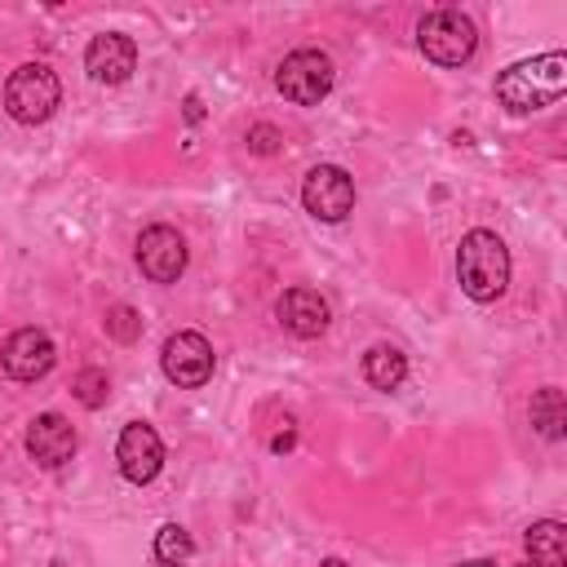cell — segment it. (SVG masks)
<instances>
[{
	"label": "cell",
	"instance_id": "15",
	"mask_svg": "<svg viewBox=\"0 0 567 567\" xmlns=\"http://www.w3.org/2000/svg\"><path fill=\"white\" fill-rule=\"evenodd\" d=\"M403 377H408V354L399 350V346H372L368 354H363V381L372 385V390H399L403 385Z\"/></svg>",
	"mask_w": 567,
	"mask_h": 567
},
{
	"label": "cell",
	"instance_id": "16",
	"mask_svg": "<svg viewBox=\"0 0 567 567\" xmlns=\"http://www.w3.org/2000/svg\"><path fill=\"white\" fill-rule=\"evenodd\" d=\"M532 425L545 439H563V430H567V399H563L558 385H545V390L532 394Z\"/></svg>",
	"mask_w": 567,
	"mask_h": 567
},
{
	"label": "cell",
	"instance_id": "13",
	"mask_svg": "<svg viewBox=\"0 0 567 567\" xmlns=\"http://www.w3.org/2000/svg\"><path fill=\"white\" fill-rule=\"evenodd\" d=\"M275 315H279V323H284L292 337H319V332H328V319H332L328 301H323L315 288H288V292L279 297Z\"/></svg>",
	"mask_w": 567,
	"mask_h": 567
},
{
	"label": "cell",
	"instance_id": "7",
	"mask_svg": "<svg viewBox=\"0 0 567 567\" xmlns=\"http://www.w3.org/2000/svg\"><path fill=\"white\" fill-rule=\"evenodd\" d=\"M159 363L177 390H199L213 377V346L199 332H173L159 350Z\"/></svg>",
	"mask_w": 567,
	"mask_h": 567
},
{
	"label": "cell",
	"instance_id": "11",
	"mask_svg": "<svg viewBox=\"0 0 567 567\" xmlns=\"http://www.w3.org/2000/svg\"><path fill=\"white\" fill-rule=\"evenodd\" d=\"M137 66V44L120 31H106V35H93L89 49H84V71L97 80V84H124Z\"/></svg>",
	"mask_w": 567,
	"mask_h": 567
},
{
	"label": "cell",
	"instance_id": "9",
	"mask_svg": "<svg viewBox=\"0 0 567 567\" xmlns=\"http://www.w3.org/2000/svg\"><path fill=\"white\" fill-rule=\"evenodd\" d=\"M115 461H120V474L128 483H151L159 474V465H164V443H159V434L146 421H128L120 430Z\"/></svg>",
	"mask_w": 567,
	"mask_h": 567
},
{
	"label": "cell",
	"instance_id": "10",
	"mask_svg": "<svg viewBox=\"0 0 567 567\" xmlns=\"http://www.w3.org/2000/svg\"><path fill=\"white\" fill-rule=\"evenodd\" d=\"M53 359H58V350H53L49 332H40V328H18L0 350V363L13 381H40L53 368Z\"/></svg>",
	"mask_w": 567,
	"mask_h": 567
},
{
	"label": "cell",
	"instance_id": "20",
	"mask_svg": "<svg viewBox=\"0 0 567 567\" xmlns=\"http://www.w3.org/2000/svg\"><path fill=\"white\" fill-rule=\"evenodd\" d=\"M279 142H284V133L275 124H252L248 128V151H257V155H275Z\"/></svg>",
	"mask_w": 567,
	"mask_h": 567
},
{
	"label": "cell",
	"instance_id": "19",
	"mask_svg": "<svg viewBox=\"0 0 567 567\" xmlns=\"http://www.w3.org/2000/svg\"><path fill=\"white\" fill-rule=\"evenodd\" d=\"M106 332H111L115 341H137L142 319L133 315V306H111V310H106Z\"/></svg>",
	"mask_w": 567,
	"mask_h": 567
},
{
	"label": "cell",
	"instance_id": "8",
	"mask_svg": "<svg viewBox=\"0 0 567 567\" xmlns=\"http://www.w3.org/2000/svg\"><path fill=\"white\" fill-rule=\"evenodd\" d=\"M137 266L151 284H173L186 270V239L173 226H146L137 235Z\"/></svg>",
	"mask_w": 567,
	"mask_h": 567
},
{
	"label": "cell",
	"instance_id": "22",
	"mask_svg": "<svg viewBox=\"0 0 567 567\" xmlns=\"http://www.w3.org/2000/svg\"><path fill=\"white\" fill-rule=\"evenodd\" d=\"M323 567H346V563H337V558H328V563H323Z\"/></svg>",
	"mask_w": 567,
	"mask_h": 567
},
{
	"label": "cell",
	"instance_id": "6",
	"mask_svg": "<svg viewBox=\"0 0 567 567\" xmlns=\"http://www.w3.org/2000/svg\"><path fill=\"white\" fill-rule=\"evenodd\" d=\"M301 204L319 221H341L354 208V182H350V173L337 168V164H315L306 173V182H301Z\"/></svg>",
	"mask_w": 567,
	"mask_h": 567
},
{
	"label": "cell",
	"instance_id": "1",
	"mask_svg": "<svg viewBox=\"0 0 567 567\" xmlns=\"http://www.w3.org/2000/svg\"><path fill=\"white\" fill-rule=\"evenodd\" d=\"M563 93H567V53L563 49L540 53V58H527V62H514V66H505L496 75V102L505 111H514V115L545 111Z\"/></svg>",
	"mask_w": 567,
	"mask_h": 567
},
{
	"label": "cell",
	"instance_id": "23",
	"mask_svg": "<svg viewBox=\"0 0 567 567\" xmlns=\"http://www.w3.org/2000/svg\"><path fill=\"white\" fill-rule=\"evenodd\" d=\"M523 567H532V563H523Z\"/></svg>",
	"mask_w": 567,
	"mask_h": 567
},
{
	"label": "cell",
	"instance_id": "5",
	"mask_svg": "<svg viewBox=\"0 0 567 567\" xmlns=\"http://www.w3.org/2000/svg\"><path fill=\"white\" fill-rule=\"evenodd\" d=\"M275 89L292 102V106H319L332 89V58L323 49H297L279 62L275 71Z\"/></svg>",
	"mask_w": 567,
	"mask_h": 567
},
{
	"label": "cell",
	"instance_id": "12",
	"mask_svg": "<svg viewBox=\"0 0 567 567\" xmlns=\"http://www.w3.org/2000/svg\"><path fill=\"white\" fill-rule=\"evenodd\" d=\"M27 452H31V461L44 465V470L66 465V461L75 456V430H71V421L58 416V412H40V416L27 425Z\"/></svg>",
	"mask_w": 567,
	"mask_h": 567
},
{
	"label": "cell",
	"instance_id": "18",
	"mask_svg": "<svg viewBox=\"0 0 567 567\" xmlns=\"http://www.w3.org/2000/svg\"><path fill=\"white\" fill-rule=\"evenodd\" d=\"M75 399L84 403V408H102L106 403V394H111V381H106V372L102 368H84L80 377H75Z\"/></svg>",
	"mask_w": 567,
	"mask_h": 567
},
{
	"label": "cell",
	"instance_id": "3",
	"mask_svg": "<svg viewBox=\"0 0 567 567\" xmlns=\"http://www.w3.org/2000/svg\"><path fill=\"white\" fill-rule=\"evenodd\" d=\"M416 44H421V53H425L430 62H439V66H461V62L474 58L478 31H474V18H470V13H461V9H434V13L421 18Z\"/></svg>",
	"mask_w": 567,
	"mask_h": 567
},
{
	"label": "cell",
	"instance_id": "2",
	"mask_svg": "<svg viewBox=\"0 0 567 567\" xmlns=\"http://www.w3.org/2000/svg\"><path fill=\"white\" fill-rule=\"evenodd\" d=\"M456 279L470 301H496L509 284V248L496 230H470L456 248Z\"/></svg>",
	"mask_w": 567,
	"mask_h": 567
},
{
	"label": "cell",
	"instance_id": "14",
	"mask_svg": "<svg viewBox=\"0 0 567 567\" xmlns=\"http://www.w3.org/2000/svg\"><path fill=\"white\" fill-rule=\"evenodd\" d=\"M532 567H567V527L558 518H540L523 536Z\"/></svg>",
	"mask_w": 567,
	"mask_h": 567
},
{
	"label": "cell",
	"instance_id": "21",
	"mask_svg": "<svg viewBox=\"0 0 567 567\" xmlns=\"http://www.w3.org/2000/svg\"><path fill=\"white\" fill-rule=\"evenodd\" d=\"M456 567H496V563H487V558H474V563H456Z\"/></svg>",
	"mask_w": 567,
	"mask_h": 567
},
{
	"label": "cell",
	"instance_id": "4",
	"mask_svg": "<svg viewBox=\"0 0 567 567\" xmlns=\"http://www.w3.org/2000/svg\"><path fill=\"white\" fill-rule=\"evenodd\" d=\"M58 97H62V84L44 62H27L4 80V111L18 124H44L58 111Z\"/></svg>",
	"mask_w": 567,
	"mask_h": 567
},
{
	"label": "cell",
	"instance_id": "17",
	"mask_svg": "<svg viewBox=\"0 0 567 567\" xmlns=\"http://www.w3.org/2000/svg\"><path fill=\"white\" fill-rule=\"evenodd\" d=\"M190 554H195V540H190V532H186V527L164 523V527L155 532V558H159L164 567H186V563H190Z\"/></svg>",
	"mask_w": 567,
	"mask_h": 567
}]
</instances>
